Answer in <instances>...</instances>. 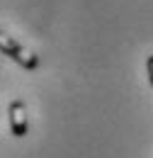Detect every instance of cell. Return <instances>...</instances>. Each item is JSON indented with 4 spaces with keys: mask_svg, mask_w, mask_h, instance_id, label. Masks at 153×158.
Masks as SVG:
<instances>
[{
    "mask_svg": "<svg viewBox=\"0 0 153 158\" xmlns=\"http://www.w3.org/2000/svg\"><path fill=\"white\" fill-rule=\"evenodd\" d=\"M0 54L2 56H10V59L17 63L19 68H24V71H37L39 66V59L32 54V51H27L19 41H15L10 34H5L2 29H0Z\"/></svg>",
    "mask_w": 153,
    "mask_h": 158,
    "instance_id": "1",
    "label": "cell"
},
{
    "mask_svg": "<svg viewBox=\"0 0 153 158\" xmlns=\"http://www.w3.org/2000/svg\"><path fill=\"white\" fill-rule=\"evenodd\" d=\"M7 122H10L12 136L22 139L27 131H29V114H27V105H24L22 100L10 102V107H7Z\"/></svg>",
    "mask_w": 153,
    "mask_h": 158,
    "instance_id": "2",
    "label": "cell"
},
{
    "mask_svg": "<svg viewBox=\"0 0 153 158\" xmlns=\"http://www.w3.org/2000/svg\"><path fill=\"white\" fill-rule=\"evenodd\" d=\"M146 71H148V80L153 85V56H148V61H146Z\"/></svg>",
    "mask_w": 153,
    "mask_h": 158,
    "instance_id": "3",
    "label": "cell"
}]
</instances>
